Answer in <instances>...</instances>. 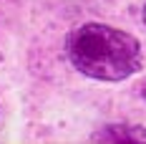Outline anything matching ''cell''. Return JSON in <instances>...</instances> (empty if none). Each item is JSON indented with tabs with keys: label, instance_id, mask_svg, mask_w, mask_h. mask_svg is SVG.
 Wrapping results in <instances>:
<instances>
[{
	"label": "cell",
	"instance_id": "1",
	"mask_svg": "<svg viewBox=\"0 0 146 144\" xmlns=\"http://www.w3.org/2000/svg\"><path fill=\"white\" fill-rule=\"evenodd\" d=\"M73 68L96 81H123L141 68V43L106 23H83L66 41Z\"/></svg>",
	"mask_w": 146,
	"mask_h": 144
},
{
	"label": "cell",
	"instance_id": "2",
	"mask_svg": "<svg viewBox=\"0 0 146 144\" xmlns=\"http://www.w3.org/2000/svg\"><path fill=\"white\" fill-rule=\"evenodd\" d=\"M93 142H146V129L144 127H123V124H113V127H103L91 137Z\"/></svg>",
	"mask_w": 146,
	"mask_h": 144
},
{
	"label": "cell",
	"instance_id": "3",
	"mask_svg": "<svg viewBox=\"0 0 146 144\" xmlns=\"http://www.w3.org/2000/svg\"><path fill=\"white\" fill-rule=\"evenodd\" d=\"M141 94H144V99H146V84H144V86H141Z\"/></svg>",
	"mask_w": 146,
	"mask_h": 144
},
{
	"label": "cell",
	"instance_id": "4",
	"mask_svg": "<svg viewBox=\"0 0 146 144\" xmlns=\"http://www.w3.org/2000/svg\"><path fill=\"white\" fill-rule=\"evenodd\" d=\"M144 23H146V8H144Z\"/></svg>",
	"mask_w": 146,
	"mask_h": 144
}]
</instances>
